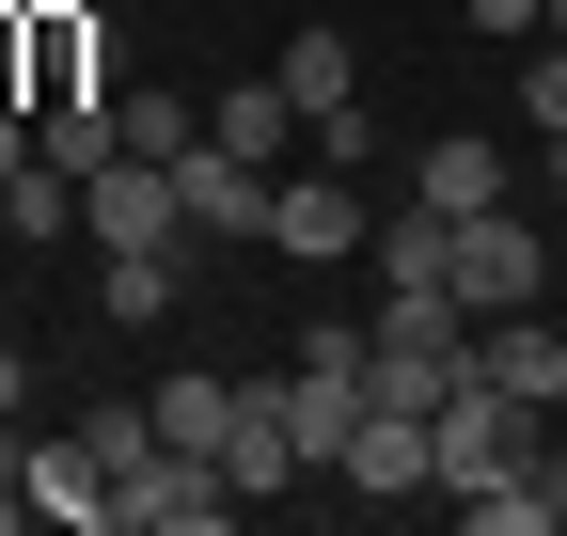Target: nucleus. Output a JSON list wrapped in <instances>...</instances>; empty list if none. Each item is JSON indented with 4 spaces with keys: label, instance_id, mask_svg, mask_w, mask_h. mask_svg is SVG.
Listing matches in <instances>:
<instances>
[{
    "label": "nucleus",
    "instance_id": "nucleus-7",
    "mask_svg": "<svg viewBox=\"0 0 567 536\" xmlns=\"http://www.w3.org/2000/svg\"><path fill=\"white\" fill-rule=\"evenodd\" d=\"M379 221L347 206V158H316V174H268V252H300V268H347Z\"/></svg>",
    "mask_w": 567,
    "mask_h": 536
},
{
    "label": "nucleus",
    "instance_id": "nucleus-24",
    "mask_svg": "<svg viewBox=\"0 0 567 536\" xmlns=\"http://www.w3.org/2000/svg\"><path fill=\"white\" fill-rule=\"evenodd\" d=\"M536 32H551V48H567V0H551V17H536Z\"/></svg>",
    "mask_w": 567,
    "mask_h": 536
},
{
    "label": "nucleus",
    "instance_id": "nucleus-4",
    "mask_svg": "<svg viewBox=\"0 0 567 536\" xmlns=\"http://www.w3.org/2000/svg\"><path fill=\"white\" fill-rule=\"evenodd\" d=\"M284 111H300V143L316 158H363V63H347V32H284Z\"/></svg>",
    "mask_w": 567,
    "mask_h": 536
},
{
    "label": "nucleus",
    "instance_id": "nucleus-13",
    "mask_svg": "<svg viewBox=\"0 0 567 536\" xmlns=\"http://www.w3.org/2000/svg\"><path fill=\"white\" fill-rule=\"evenodd\" d=\"M473 363L505 379V394H536V411H567V331H551L536 300H520V316H488V331H473Z\"/></svg>",
    "mask_w": 567,
    "mask_h": 536
},
{
    "label": "nucleus",
    "instance_id": "nucleus-19",
    "mask_svg": "<svg viewBox=\"0 0 567 536\" xmlns=\"http://www.w3.org/2000/svg\"><path fill=\"white\" fill-rule=\"evenodd\" d=\"M189 143H205L189 95H126V158H189Z\"/></svg>",
    "mask_w": 567,
    "mask_h": 536
},
{
    "label": "nucleus",
    "instance_id": "nucleus-21",
    "mask_svg": "<svg viewBox=\"0 0 567 536\" xmlns=\"http://www.w3.org/2000/svg\"><path fill=\"white\" fill-rule=\"evenodd\" d=\"M536 17H551V0H473V32H488V48H536Z\"/></svg>",
    "mask_w": 567,
    "mask_h": 536
},
{
    "label": "nucleus",
    "instance_id": "nucleus-22",
    "mask_svg": "<svg viewBox=\"0 0 567 536\" xmlns=\"http://www.w3.org/2000/svg\"><path fill=\"white\" fill-rule=\"evenodd\" d=\"M32 158V95H0V174H17Z\"/></svg>",
    "mask_w": 567,
    "mask_h": 536
},
{
    "label": "nucleus",
    "instance_id": "nucleus-26",
    "mask_svg": "<svg viewBox=\"0 0 567 536\" xmlns=\"http://www.w3.org/2000/svg\"><path fill=\"white\" fill-rule=\"evenodd\" d=\"M551 474H567V457H551Z\"/></svg>",
    "mask_w": 567,
    "mask_h": 536
},
{
    "label": "nucleus",
    "instance_id": "nucleus-16",
    "mask_svg": "<svg viewBox=\"0 0 567 536\" xmlns=\"http://www.w3.org/2000/svg\"><path fill=\"white\" fill-rule=\"evenodd\" d=\"M0 221H17V237H80V174H63V158H17V174H0Z\"/></svg>",
    "mask_w": 567,
    "mask_h": 536
},
{
    "label": "nucleus",
    "instance_id": "nucleus-3",
    "mask_svg": "<svg viewBox=\"0 0 567 536\" xmlns=\"http://www.w3.org/2000/svg\"><path fill=\"white\" fill-rule=\"evenodd\" d=\"M111 505H126V536H221V520H237V474H221L205 442H158Z\"/></svg>",
    "mask_w": 567,
    "mask_h": 536
},
{
    "label": "nucleus",
    "instance_id": "nucleus-11",
    "mask_svg": "<svg viewBox=\"0 0 567 536\" xmlns=\"http://www.w3.org/2000/svg\"><path fill=\"white\" fill-rule=\"evenodd\" d=\"M174 206H189V237H268V174L221 158V143H189L174 158Z\"/></svg>",
    "mask_w": 567,
    "mask_h": 536
},
{
    "label": "nucleus",
    "instance_id": "nucleus-15",
    "mask_svg": "<svg viewBox=\"0 0 567 536\" xmlns=\"http://www.w3.org/2000/svg\"><path fill=\"white\" fill-rule=\"evenodd\" d=\"M363 268H379V285H457V221H442V206H410V221L363 237Z\"/></svg>",
    "mask_w": 567,
    "mask_h": 536
},
{
    "label": "nucleus",
    "instance_id": "nucleus-8",
    "mask_svg": "<svg viewBox=\"0 0 567 536\" xmlns=\"http://www.w3.org/2000/svg\"><path fill=\"white\" fill-rule=\"evenodd\" d=\"M536 285H551V237H536L520 206H473V221H457V300H473V316H520Z\"/></svg>",
    "mask_w": 567,
    "mask_h": 536
},
{
    "label": "nucleus",
    "instance_id": "nucleus-1",
    "mask_svg": "<svg viewBox=\"0 0 567 536\" xmlns=\"http://www.w3.org/2000/svg\"><path fill=\"white\" fill-rule=\"evenodd\" d=\"M425 457H442V505H457V489H488V474H520V457H551V411H536V394H505V379L473 363L442 411H425Z\"/></svg>",
    "mask_w": 567,
    "mask_h": 536
},
{
    "label": "nucleus",
    "instance_id": "nucleus-25",
    "mask_svg": "<svg viewBox=\"0 0 567 536\" xmlns=\"http://www.w3.org/2000/svg\"><path fill=\"white\" fill-rule=\"evenodd\" d=\"M0 17H32V0H0Z\"/></svg>",
    "mask_w": 567,
    "mask_h": 536
},
{
    "label": "nucleus",
    "instance_id": "nucleus-6",
    "mask_svg": "<svg viewBox=\"0 0 567 536\" xmlns=\"http://www.w3.org/2000/svg\"><path fill=\"white\" fill-rule=\"evenodd\" d=\"M221 474H237V505L316 474V442H300V411H284V379H237V394H221Z\"/></svg>",
    "mask_w": 567,
    "mask_h": 536
},
{
    "label": "nucleus",
    "instance_id": "nucleus-10",
    "mask_svg": "<svg viewBox=\"0 0 567 536\" xmlns=\"http://www.w3.org/2000/svg\"><path fill=\"white\" fill-rule=\"evenodd\" d=\"M331 474H347V505H425V489H442V457H425V411H363V442H347Z\"/></svg>",
    "mask_w": 567,
    "mask_h": 536
},
{
    "label": "nucleus",
    "instance_id": "nucleus-2",
    "mask_svg": "<svg viewBox=\"0 0 567 536\" xmlns=\"http://www.w3.org/2000/svg\"><path fill=\"white\" fill-rule=\"evenodd\" d=\"M17 95H32V111H80V95H126V48H111V0H32V17H17Z\"/></svg>",
    "mask_w": 567,
    "mask_h": 536
},
{
    "label": "nucleus",
    "instance_id": "nucleus-9",
    "mask_svg": "<svg viewBox=\"0 0 567 536\" xmlns=\"http://www.w3.org/2000/svg\"><path fill=\"white\" fill-rule=\"evenodd\" d=\"M17 474H32V520H63V536H126V505H111V457L63 426V442H32L17 426Z\"/></svg>",
    "mask_w": 567,
    "mask_h": 536
},
{
    "label": "nucleus",
    "instance_id": "nucleus-12",
    "mask_svg": "<svg viewBox=\"0 0 567 536\" xmlns=\"http://www.w3.org/2000/svg\"><path fill=\"white\" fill-rule=\"evenodd\" d=\"M425 206H442V221H473V206H505V189H520V158L505 143H488V126H442V143H425Z\"/></svg>",
    "mask_w": 567,
    "mask_h": 536
},
{
    "label": "nucleus",
    "instance_id": "nucleus-17",
    "mask_svg": "<svg viewBox=\"0 0 567 536\" xmlns=\"http://www.w3.org/2000/svg\"><path fill=\"white\" fill-rule=\"evenodd\" d=\"M174 268H189V252H95V300H111L126 331H158V316H174Z\"/></svg>",
    "mask_w": 567,
    "mask_h": 536
},
{
    "label": "nucleus",
    "instance_id": "nucleus-20",
    "mask_svg": "<svg viewBox=\"0 0 567 536\" xmlns=\"http://www.w3.org/2000/svg\"><path fill=\"white\" fill-rule=\"evenodd\" d=\"M520 111H536V143L567 126V48H551V32H536V63H520Z\"/></svg>",
    "mask_w": 567,
    "mask_h": 536
},
{
    "label": "nucleus",
    "instance_id": "nucleus-5",
    "mask_svg": "<svg viewBox=\"0 0 567 536\" xmlns=\"http://www.w3.org/2000/svg\"><path fill=\"white\" fill-rule=\"evenodd\" d=\"M80 221H95V252H189L174 158H111V174H80Z\"/></svg>",
    "mask_w": 567,
    "mask_h": 536
},
{
    "label": "nucleus",
    "instance_id": "nucleus-18",
    "mask_svg": "<svg viewBox=\"0 0 567 536\" xmlns=\"http://www.w3.org/2000/svg\"><path fill=\"white\" fill-rule=\"evenodd\" d=\"M221 363H189V379H158V442H205V457H221Z\"/></svg>",
    "mask_w": 567,
    "mask_h": 536
},
{
    "label": "nucleus",
    "instance_id": "nucleus-14",
    "mask_svg": "<svg viewBox=\"0 0 567 536\" xmlns=\"http://www.w3.org/2000/svg\"><path fill=\"white\" fill-rule=\"evenodd\" d=\"M205 143H221V158H252V174H284V143H300V111H284V80L221 95V111H205Z\"/></svg>",
    "mask_w": 567,
    "mask_h": 536
},
{
    "label": "nucleus",
    "instance_id": "nucleus-23",
    "mask_svg": "<svg viewBox=\"0 0 567 536\" xmlns=\"http://www.w3.org/2000/svg\"><path fill=\"white\" fill-rule=\"evenodd\" d=\"M17 394H32V363H17V348H0V426H17Z\"/></svg>",
    "mask_w": 567,
    "mask_h": 536
}]
</instances>
